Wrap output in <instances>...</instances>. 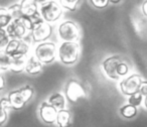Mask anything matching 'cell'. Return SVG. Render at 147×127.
<instances>
[{"label":"cell","mask_w":147,"mask_h":127,"mask_svg":"<svg viewBox=\"0 0 147 127\" xmlns=\"http://www.w3.org/2000/svg\"><path fill=\"white\" fill-rule=\"evenodd\" d=\"M8 11L10 13L12 19H16V18H21L22 17V12H21V8H20V4L19 3H15L12 4L8 7Z\"/></svg>","instance_id":"23"},{"label":"cell","mask_w":147,"mask_h":127,"mask_svg":"<svg viewBox=\"0 0 147 127\" xmlns=\"http://www.w3.org/2000/svg\"><path fill=\"white\" fill-rule=\"evenodd\" d=\"M9 63H10V57L4 51L0 49V71L9 70Z\"/></svg>","instance_id":"22"},{"label":"cell","mask_w":147,"mask_h":127,"mask_svg":"<svg viewBox=\"0 0 147 127\" xmlns=\"http://www.w3.org/2000/svg\"><path fill=\"white\" fill-rule=\"evenodd\" d=\"M90 3L97 9H103L108 6L109 0H90Z\"/></svg>","instance_id":"27"},{"label":"cell","mask_w":147,"mask_h":127,"mask_svg":"<svg viewBox=\"0 0 147 127\" xmlns=\"http://www.w3.org/2000/svg\"><path fill=\"white\" fill-rule=\"evenodd\" d=\"M53 33V27L51 23L43 20L39 24H37L32 30L30 31L31 39L34 43H42L51 37Z\"/></svg>","instance_id":"7"},{"label":"cell","mask_w":147,"mask_h":127,"mask_svg":"<svg viewBox=\"0 0 147 127\" xmlns=\"http://www.w3.org/2000/svg\"><path fill=\"white\" fill-rule=\"evenodd\" d=\"M24 22L25 26H26L27 30L28 31H31L37 24H39L40 22H42L43 19L41 17L40 13H35V14H32V15H27V16H22L21 17Z\"/></svg>","instance_id":"16"},{"label":"cell","mask_w":147,"mask_h":127,"mask_svg":"<svg viewBox=\"0 0 147 127\" xmlns=\"http://www.w3.org/2000/svg\"><path fill=\"white\" fill-rule=\"evenodd\" d=\"M9 41H10V37L7 34L6 29L0 28V49H4Z\"/></svg>","instance_id":"24"},{"label":"cell","mask_w":147,"mask_h":127,"mask_svg":"<svg viewBox=\"0 0 147 127\" xmlns=\"http://www.w3.org/2000/svg\"><path fill=\"white\" fill-rule=\"evenodd\" d=\"M141 82H142V78L139 75L137 74L130 75L129 77H127V78L123 79L121 81L120 83L121 91H122V93L124 95L130 96V95L138 92V89Z\"/></svg>","instance_id":"8"},{"label":"cell","mask_w":147,"mask_h":127,"mask_svg":"<svg viewBox=\"0 0 147 127\" xmlns=\"http://www.w3.org/2000/svg\"><path fill=\"white\" fill-rule=\"evenodd\" d=\"M120 112L123 117H125V118H127V119H131V118H133V117L136 116L137 108H136V106L131 105V104L124 105L123 107H121Z\"/></svg>","instance_id":"20"},{"label":"cell","mask_w":147,"mask_h":127,"mask_svg":"<svg viewBox=\"0 0 147 127\" xmlns=\"http://www.w3.org/2000/svg\"><path fill=\"white\" fill-rule=\"evenodd\" d=\"M138 92H140L143 96L147 94V81H144V82H141L140 86H139V89H138Z\"/></svg>","instance_id":"30"},{"label":"cell","mask_w":147,"mask_h":127,"mask_svg":"<svg viewBox=\"0 0 147 127\" xmlns=\"http://www.w3.org/2000/svg\"><path fill=\"white\" fill-rule=\"evenodd\" d=\"M49 1H51V0H34V2L37 4V6L40 7L42 6L43 4H45V3L49 2Z\"/></svg>","instance_id":"32"},{"label":"cell","mask_w":147,"mask_h":127,"mask_svg":"<svg viewBox=\"0 0 147 127\" xmlns=\"http://www.w3.org/2000/svg\"><path fill=\"white\" fill-rule=\"evenodd\" d=\"M5 88V80H4V77L2 75L0 74V91L3 90Z\"/></svg>","instance_id":"33"},{"label":"cell","mask_w":147,"mask_h":127,"mask_svg":"<svg viewBox=\"0 0 147 127\" xmlns=\"http://www.w3.org/2000/svg\"><path fill=\"white\" fill-rule=\"evenodd\" d=\"M144 103H145V107H146V108H147V94H146V95H145Z\"/></svg>","instance_id":"35"},{"label":"cell","mask_w":147,"mask_h":127,"mask_svg":"<svg viewBox=\"0 0 147 127\" xmlns=\"http://www.w3.org/2000/svg\"><path fill=\"white\" fill-rule=\"evenodd\" d=\"M20 8L22 12V16H27V15H32L35 13L39 12V7L34 2V0H21L20 2Z\"/></svg>","instance_id":"15"},{"label":"cell","mask_w":147,"mask_h":127,"mask_svg":"<svg viewBox=\"0 0 147 127\" xmlns=\"http://www.w3.org/2000/svg\"><path fill=\"white\" fill-rule=\"evenodd\" d=\"M57 34L63 41H78L80 37V29L76 22L65 20L59 25Z\"/></svg>","instance_id":"5"},{"label":"cell","mask_w":147,"mask_h":127,"mask_svg":"<svg viewBox=\"0 0 147 127\" xmlns=\"http://www.w3.org/2000/svg\"><path fill=\"white\" fill-rule=\"evenodd\" d=\"M4 51L9 57L14 55H27L29 53V43L23 39H10L5 47Z\"/></svg>","instance_id":"6"},{"label":"cell","mask_w":147,"mask_h":127,"mask_svg":"<svg viewBox=\"0 0 147 127\" xmlns=\"http://www.w3.org/2000/svg\"><path fill=\"white\" fill-rule=\"evenodd\" d=\"M0 107L3 109H5V110H7V109H10L11 108V104L10 102H9V99L8 98H5V97H3V98L0 99Z\"/></svg>","instance_id":"28"},{"label":"cell","mask_w":147,"mask_h":127,"mask_svg":"<svg viewBox=\"0 0 147 127\" xmlns=\"http://www.w3.org/2000/svg\"><path fill=\"white\" fill-rule=\"evenodd\" d=\"M39 113H40L41 119H42L45 123L51 124V123L57 121V109L55 108V106H53L51 104H49V103L43 102L42 104H41Z\"/></svg>","instance_id":"12"},{"label":"cell","mask_w":147,"mask_h":127,"mask_svg":"<svg viewBox=\"0 0 147 127\" xmlns=\"http://www.w3.org/2000/svg\"><path fill=\"white\" fill-rule=\"evenodd\" d=\"M57 49L55 43L42 41L36 45L34 49V55L42 63H51L57 57Z\"/></svg>","instance_id":"3"},{"label":"cell","mask_w":147,"mask_h":127,"mask_svg":"<svg viewBox=\"0 0 147 127\" xmlns=\"http://www.w3.org/2000/svg\"><path fill=\"white\" fill-rule=\"evenodd\" d=\"M57 55L65 65H73L80 55V45L78 41H63L57 49Z\"/></svg>","instance_id":"1"},{"label":"cell","mask_w":147,"mask_h":127,"mask_svg":"<svg viewBox=\"0 0 147 127\" xmlns=\"http://www.w3.org/2000/svg\"><path fill=\"white\" fill-rule=\"evenodd\" d=\"M5 29L10 39H24L28 31L22 18L12 19Z\"/></svg>","instance_id":"10"},{"label":"cell","mask_w":147,"mask_h":127,"mask_svg":"<svg viewBox=\"0 0 147 127\" xmlns=\"http://www.w3.org/2000/svg\"><path fill=\"white\" fill-rule=\"evenodd\" d=\"M121 57L119 55H112V57H109L103 61L102 67L103 70H104L105 74L109 77L110 79L115 81H118L120 79V77L117 74V66L118 63L121 61Z\"/></svg>","instance_id":"11"},{"label":"cell","mask_w":147,"mask_h":127,"mask_svg":"<svg viewBox=\"0 0 147 127\" xmlns=\"http://www.w3.org/2000/svg\"><path fill=\"white\" fill-rule=\"evenodd\" d=\"M12 20L8 8L6 7H0V28H6L7 25Z\"/></svg>","instance_id":"19"},{"label":"cell","mask_w":147,"mask_h":127,"mask_svg":"<svg viewBox=\"0 0 147 127\" xmlns=\"http://www.w3.org/2000/svg\"><path fill=\"white\" fill-rule=\"evenodd\" d=\"M129 72V66L127 65L126 61H122L118 63V66H117V74H118L119 77H123L125 75H127Z\"/></svg>","instance_id":"26"},{"label":"cell","mask_w":147,"mask_h":127,"mask_svg":"<svg viewBox=\"0 0 147 127\" xmlns=\"http://www.w3.org/2000/svg\"><path fill=\"white\" fill-rule=\"evenodd\" d=\"M57 122L59 127H69L71 126V113L69 111L61 109L57 111Z\"/></svg>","instance_id":"17"},{"label":"cell","mask_w":147,"mask_h":127,"mask_svg":"<svg viewBox=\"0 0 147 127\" xmlns=\"http://www.w3.org/2000/svg\"><path fill=\"white\" fill-rule=\"evenodd\" d=\"M143 100V95L140 92H136L134 94L130 95V98H129V104L134 105V106H139L141 105Z\"/></svg>","instance_id":"25"},{"label":"cell","mask_w":147,"mask_h":127,"mask_svg":"<svg viewBox=\"0 0 147 127\" xmlns=\"http://www.w3.org/2000/svg\"><path fill=\"white\" fill-rule=\"evenodd\" d=\"M49 103L51 104L53 106H55L57 109H63L65 105V99L61 93H57V94H53L49 97Z\"/></svg>","instance_id":"18"},{"label":"cell","mask_w":147,"mask_h":127,"mask_svg":"<svg viewBox=\"0 0 147 127\" xmlns=\"http://www.w3.org/2000/svg\"><path fill=\"white\" fill-rule=\"evenodd\" d=\"M81 0H59V3L61 4V6L63 7V9H67L69 11L76 10L77 6L80 3Z\"/></svg>","instance_id":"21"},{"label":"cell","mask_w":147,"mask_h":127,"mask_svg":"<svg viewBox=\"0 0 147 127\" xmlns=\"http://www.w3.org/2000/svg\"><path fill=\"white\" fill-rule=\"evenodd\" d=\"M141 11H142L143 15L145 17H147V0H145L144 2L142 3V5H141Z\"/></svg>","instance_id":"31"},{"label":"cell","mask_w":147,"mask_h":127,"mask_svg":"<svg viewBox=\"0 0 147 127\" xmlns=\"http://www.w3.org/2000/svg\"><path fill=\"white\" fill-rule=\"evenodd\" d=\"M123 0H109V3H111V4H119Z\"/></svg>","instance_id":"34"},{"label":"cell","mask_w":147,"mask_h":127,"mask_svg":"<svg viewBox=\"0 0 147 127\" xmlns=\"http://www.w3.org/2000/svg\"><path fill=\"white\" fill-rule=\"evenodd\" d=\"M33 96V89L30 86H25L18 90H14L9 93L8 99L11 104V108L15 110L22 109L27 102Z\"/></svg>","instance_id":"2"},{"label":"cell","mask_w":147,"mask_h":127,"mask_svg":"<svg viewBox=\"0 0 147 127\" xmlns=\"http://www.w3.org/2000/svg\"><path fill=\"white\" fill-rule=\"evenodd\" d=\"M38 10L43 20L49 23H53L61 17L63 9L59 3V1L51 0L39 7Z\"/></svg>","instance_id":"4"},{"label":"cell","mask_w":147,"mask_h":127,"mask_svg":"<svg viewBox=\"0 0 147 127\" xmlns=\"http://www.w3.org/2000/svg\"><path fill=\"white\" fill-rule=\"evenodd\" d=\"M42 65L43 63L34 55H30L26 59L24 71L29 75H37L42 71Z\"/></svg>","instance_id":"13"},{"label":"cell","mask_w":147,"mask_h":127,"mask_svg":"<svg viewBox=\"0 0 147 127\" xmlns=\"http://www.w3.org/2000/svg\"><path fill=\"white\" fill-rule=\"evenodd\" d=\"M26 55H14L10 57V63H9V70L13 73H21L25 70V63H26Z\"/></svg>","instance_id":"14"},{"label":"cell","mask_w":147,"mask_h":127,"mask_svg":"<svg viewBox=\"0 0 147 127\" xmlns=\"http://www.w3.org/2000/svg\"><path fill=\"white\" fill-rule=\"evenodd\" d=\"M65 95L71 102L75 103L79 99L84 98L86 96V92L80 82L76 80H71L67 82V87H65Z\"/></svg>","instance_id":"9"},{"label":"cell","mask_w":147,"mask_h":127,"mask_svg":"<svg viewBox=\"0 0 147 127\" xmlns=\"http://www.w3.org/2000/svg\"><path fill=\"white\" fill-rule=\"evenodd\" d=\"M7 120V111L0 107V126H2Z\"/></svg>","instance_id":"29"}]
</instances>
